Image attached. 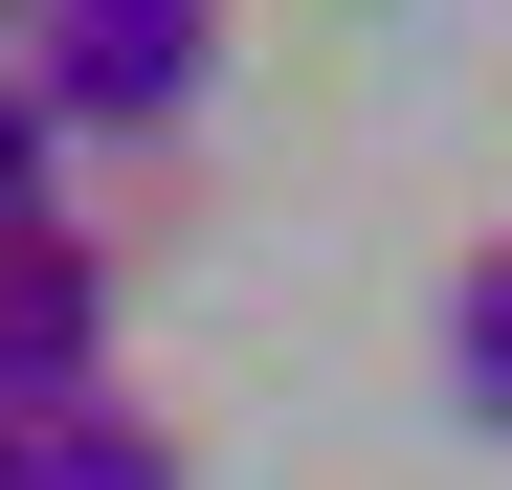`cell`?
Listing matches in <instances>:
<instances>
[{"label": "cell", "mask_w": 512, "mask_h": 490, "mask_svg": "<svg viewBox=\"0 0 512 490\" xmlns=\"http://www.w3.org/2000/svg\"><path fill=\"white\" fill-rule=\"evenodd\" d=\"M23 23H45V0H0V45H23Z\"/></svg>", "instance_id": "52a82bcc"}, {"label": "cell", "mask_w": 512, "mask_h": 490, "mask_svg": "<svg viewBox=\"0 0 512 490\" xmlns=\"http://www.w3.org/2000/svg\"><path fill=\"white\" fill-rule=\"evenodd\" d=\"M112 245L90 223H0V401H23V424H45V401H112Z\"/></svg>", "instance_id": "7a4b0ae2"}, {"label": "cell", "mask_w": 512, "mask_h": 490, "mask_svg": "<svg viewBox=\"0 0 512 490\" xmlns=\"http://www.w3.org/2000/svg\"><path fill=\"white\" fill-rule=\"evenodd\" d=\"M0 223H67V134H45L23 67H0Z\"/></svg>", "instance_id": "5b68a950"}, {"label": "cell", "mask_w": 512, "mask_h": 490, "mask_svg": "<svg viewBox=\"0 0 512 490\" xmlns=\"http://www.w3.org/2000/svg\"><path fill=\"white\" fill-rule=\"evenodd\" d=\"M23 90H45L67 156H156L223 90V0H45V23H23Z\"/></svg>", "instance_id": "6da1fadb"}, {"label": "cell", "mask_w": 512, "mask_h": 490, "mask_svg": "<svg viewBox=\"0 0 512 490\" xmlns=\"http://www.w3.org/2000/svg\"><path fill=\"white\" fill-rule=\"evenodd\" d=\"M0 490H23V401H0Z\"/></svg>", "instance_id": "8992f818"}, {"label": "cell", "mask_w": 512, "mask_h": 490, "mask_svg": "<svg viewBox=\"0 0 512 490\" xmlns=\"http://www.w3.org/2000/svg\"><path fill=\"white\" fill-rule=\"evenodd\" d=\"M446 401L512 446V245H468V290H446Z\"/></svg>", "instance_id": "277c9868"}, {"label": "cell", "mask_w": 512, "mask_h": 490, "mask_svg": "<svg viewBox=\"0 0 512 490\" xmlns=\"http://www.w3.org/2000/svg\"><path fill=\"white\" fill-rule=\"evenodd\" d=\"M23 490H179V424H156V401H45Z\"/></svg>", "instance_id": "3957f363"}]
</instances>
